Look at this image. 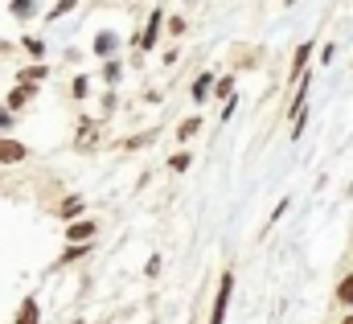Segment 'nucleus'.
<instances>
[{
    "label": "nucleus",
    "mask_w": 353,
    "mask_h": 324,
    "mask_svg": "<svg viewBox=\"0 0 353 324\" xmlns=\"http://www.w3.org/2000/svg\"><path fill=\"white\" fill-rule=\"evenodd\" d=\"M230 292H234V275H230V271H222V279H218V296H214V308H210V324H226Z\"/></svg>",
    "instance_id": "f257e3e1"
},
{
    "label": "nucleus",
    "mask_w": 353,
    "mask_h": 324,
    "mask_svg": "<svg viewBox=\"0 0 353 324\" xmlns=\"http://www.w3.org/2000/svg\"><path fill=\"white\" fill-rule=\"evenodd\" d=\"M312 58V41H304L300 50H296V58H292V79H304V62Z\"/></svg>",
    "instance_id": "9d476101"
},
{
    "label": "nucleus",
    "mask_w": 353,
    "mask_h": 324,
    "mask_svg": "<svg viewBox=\"0 0 353 324\" xmlns=\"http://www.w3.org/2000/svg\"><path fill=\"white\" fill-rule=\"evenodd\" d=\"M165 25H169V33H173V37H181V33H185V17H169Z\"/></svg>",
    "instance_id": "393cba45"
},
{
    "label": "nucleus",
    "mask_w": 353,
    "mask_h": 324,
    "mask_svg": "<svg viewBox=\"0 0 353 324\" xmlns=\"http://www.w3.org/2000/svg\"><path fill=\"white\" fill-rule=\"evenodd\" d=\"M21 45H25V50H29L33 58H41V54H46V41H41V37H25Z\"/></svg>",
    "instance_id": "aec40b11"
},
{
    "label": "nucleus",
    "mask_w": 353,
    "mask_h": 324,
    "mask_svg": "<svg viewBox=\"0 0 353 324\" xmlns=\"http://www.w3.org/2000/svg\"><path fill=\"white\" fill-rule=\"evenodd\" d=\"M0 128H12V111L8 107H0Z\"/></svg>",
    "instance_id": "a878e982"
},
{
    "label": "nucleus",
    "mask_w": 353,
    "mask_h": 324,
    "mask_svg": "<svg viewBox=\"0 0 353 324\" xmlns=\"http://www.w3.org/2000/svg\"><path fill=\"white\" fill-rule=\"evenodd\" d=\"M94 243H74V246H66V250H62V259H58V263H62V267H66V263H79V259H87V250Z\"/></svg>",
    "instance_id": "f8f14e48"
},
{
    "label": "nucleus",
    "mask_w": 353,
    "mask_h": 324,
    "mask_svg": "<svg viewBox=\"0 0 353 324\" xmlns=\"http://www.w3.org/2000/svg\"><path fill=\"white\" fill-rule=\"evenodd\" d=\"M46 74H50V70L37 62V66H25V70L17 74V82H29V86H37V82H46Z\"/></svg>",
    "instance_id": "ddd939ff"
},
{
    "label": "nucleus",
    "mask_w": 353,
    "mask_h": 324,
    "mask_svg": "<svg viewBox=\"0 0 353 324\" xmlns=\"http://www.w3.org/2000/svg\"><path fill=\"white\" fill-rule=\"evenodd\" d=\"M33 12H37V0H12V17L17 21H29Z\"/></svg>",
    "instance_id": "dca6fc26"
},
{
    "label": "nucleus",
    "mask_w": 353,
    "mask_h": 324,
    "mask_svg": "<svg viewBox=\"0 0 353 324\" xmlns=\"http://www.w3.org/2000/svg\"><path fill=\"white\" fill-rule=\"evenodd\" d=\"M214 74H197V82H193V103H205L210 99V90H214Z\"/></svg>",
    "instance_id": "6e6552de"
},
{
    "label": "nucleus",
    "mask_w": 353,
    "mask_h": 324,
    "mask_svg": "<svg viewBox=\"0 0 353 324\" xmlns=\"http://www.w3.org/2000/svg\"><path fill=\"white\" fill-rule=\"evenodd\" d=\"M144 144H152V132H144V136H132V140H119V148H128V152H136V148H144Z\"/></svg>",
    "instance_id": "f3484780"
},
{
    "label": "nucleus",
    "mask_w": 353,
    "mask_h": 324,
    "mask_svg": "<svg viewBox=\"0 0 353 324\" xmlns=\"http://www.w3.org/2000/svg\"><path fill=\"white\" fill-rule=\"evenodd\" d=\"M99 239V222H90V218H74L70 226H66V243H94Z\"/></svg>",
    "instance_id": "f03ea898"
},
{
    "label": "nucleus",
    "mask_w": 353,
    "mask_h": 324,
    "mask_svg": "<svg viewBox=\"0 0 353 324\" xmlns=\"http://www.w3.org/2000/svg\"><path fill=\"white\" fill-rule=\"evenodd\" d=\"M83 205H87V201H83V197H66V201H62V205H58V214H62V218H66V222H74V218H79V214H83Z\"/></svg>",
    "instance_id": "9b49d317"
},
{
    "label": "nucleus",
    "mask_w": 353,
    "mask_h": 324,
    "mask_svg": "<svg viewBox=\"0 0 353 324\" xmlns=\"http://www.w3.org/2000/svg\"><path fill=\"white\" fill-rule=\"evenodd\" d=\"M337 300H341V304H353V275H345V279L337 283Z\"/></svg>",
    "instance_id": "a211bd4d"
},
{
    "label": "nucleus",
    "mask_w": 353,
    "mask_h": 324,
    "mask_svg": "<svg viewBox=\"0 0 353 324\" xmlns=\"http://www.w3.org/2000/svg\"><path fill=\"white\" fill-rule=\"evenodd\" d=\"M33 94H37V86H29V82H17V86L8 90V103H4V107H8V111L17 115V111H21L25 103H33Z\"/></svg>",
    "instance_id": "39448f33"
},
{
    "label": "nucleus",
    "mask_w": 353,
    "mask_h": 324,
    "mask_svg": "<svg viewBox=\"0 0 353 324\" xmlns=\"http://www.w3.org/2000/svg\"><path fill=\"white\" fill-rule=\"evenodd\" d=\"M144 275H148V279H157V275H161V254H152V259L144 263Z\"/></svg>",
    "instance_id": "5701e85b"
},
{
    "label": "nucleus",
    "mask_w": 353,
    "mask_h": 324,
    "mask_svg": "<svg viewBox=\"0 0 353 324\" xmlns=\"http://www.w3.org/2000/svg\"><path fill=\"white\" fill-rule=\"evenodd\" d=\"M74 8H79V0H58V4L46 12V21H62V17H66V12H74Z\"/></svg>",
    "instance_id": "2eb2a0df"
},
{
    "label": "nucleus",
    "mask_w": 353,
    "mask_h": 324,
    "mask_svg": "<svg viewBox=\"0 0 353 324\" xmlns=\"http://www.w3.org/2000/svg\"><path fill=\"white\" fill-rule=\"evenodd\" d=\"M341 324H353V316H345V321H341Z\"/></svg>",
    "instance_id": "bb28decb"
},
{
    "label": "nucleus",
    "mask_w": 353,
    "mask_h": 324,
    "mask_svg": "<svg viewBox=\"0 0 353 324\" xmlns=\"http://www.w3.org/2000/svg\"><path fill=\"white\" fill-rule=\"evenodd\" d=\"M214 90H218V94H222V99H226V94H230V90H234V79H230V74H226V79H218V82H214Z\"/></svg>",
    "instance_id": "b1692460"
},
{
    "label": "nucleus",
    "mask_w": 353,
    "mask_h": 324,
    "mask_svg": "<svg viewBox=\"0 0 353 324\" xmlns=\"http://www.w3.org/2000/svg\"><path fill=\"white\" fill-rule=\"evenodd\" d=\"M21 161H29V148H25L21 140L0 136V164H21Z\"/></svg>",
    "instance_id": "20e7f679"
},
{
    "label": "nucleus",
    "mask_w": 353,
    "mask_h": 324,
    "mask_svg": "<svg viewBox=\"0 0 353 324\" xmlns=\"http://www.w3.org/2000/svg\"><path fill=\"white\" fill-rule=\"evenodd\" d=\"M74 144H79V152H90V148L99 144V128H94V119H90V115L79 119V140H74Z\"/></svg>",
    "instance_id": "423d86ee"
},
{
    "label": "nucleus",
    "mask_w": 353,
    "mask_h": 324,
    "mask_svg": "<svg viewBox=\"0 0 353 324\" xmlns=\"http://www.w3.org/2000/svg\"><path fill=\"white\" fill-rule=\"evenodd\" d=\"M165 21H169V17H165L161 8H152V17H148V29H144V33H140V41H136L144 54H148V50H157V37H161V25H165Z\"/></svg>",
    "instance_id": "7ed1b4c3"
},
{
    "label": "nucleus",
    "mask_w": 353,
    "mask_h": 324,
    "mask_svg": "<svg viewBox=\"0 0 353 324\" xmlns=\"http://www.w3.org/2000/svg\"><path fill=\"white\" fill-rule=\"evenodd\" d=\"M197 128H201V119H197V115L181 119V123H176V140H193V136H197Z\"/></svg>",
    "instance_id": "4468645a"
},
{
    "label": "nucleus",
    "mask_w": 353,
    "mask_h": 324,
    "mask_svg": "<svg viewBox=\"0 0 353 324\" xmlns=\"http://www.w3.org/2000/svg\"><path fill=\"white\" fill-rule=\"evenodd\" d=\"M119 74H123V66L107 58V66H103V79H107V82H119Z\"/></svg>",
    "instance_id": "4be33fe9"
},
{
    "label": "nucleus",
    "mask_w": 353,
    "mask_h": 324,
    "mask_svg": "<svg viewBox=\"0 0 353 324\" xmlns=\"http://www.w3.org/2000/svg\"><path fill=\"white\" fill-rule=\"evenodd\" d=\"M70 90H74V99H87V90H90V79H87V74H79V79L70 82Z\"/></svg>",
    "instance_id": "412c9836"
},
{
    "label": "nucleus",
    "mask_w": 353,
    "mask_h": 324,
    "mask_svg": "<svg viewBox=\"0 0 353 324\" xmlns=\"http://www.w3.org/2000/svg\"><path fill=\"white\" fill-rule=\"evenodd\" d=\"M12 324H41V304L33 300V296H25L21 300V308H17V321Z\"/></svg>",
    "instance_id": "0eeeda50"
},
{
    "label": "nucleus",
    "mask_w": 353,
    "mask_h": 324,
    "mask_svg": "<svg viewBox=\"0 0 353 324\" xmlns=\"http://www.w3.org/2000/svg\"><path fill=\"white\" fill-rule=\"evenodd\" d=\"M189 164H193V156H189V152H176V156H169V168H173V172H185Z\"/></svg>",
    "instance_id": "6ab92c4d"
},
{
    "label": "nucleus",
    "mask_w": 353,
    "mask_h": 324,
    "mask_svg": "<svg viewBox=\"0 0 353 324\" xmlns=\"http://www.w3.org/2000/svg\"><path fill=\"white\" fill-rule=\"evenodd\" d=\"M115 45H119V37H115V33H99V37H94V54H99V58H111V54H115Z\"/></svg>",
    "instance_id": "1a4fd4ad"
}]
</instances>
